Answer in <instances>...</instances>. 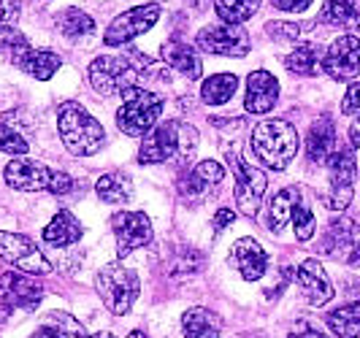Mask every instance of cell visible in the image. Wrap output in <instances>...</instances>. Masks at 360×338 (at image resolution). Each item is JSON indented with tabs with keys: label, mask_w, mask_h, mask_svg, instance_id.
<instances>
[{
	"label": "cell",
	"mask_w": 360,
	"mask_h": 338,
	"mask_svg": "<svg viewBox=\"0 0 360 338\" xmlns=\"http://www.w3.org/2000/svg\"><path fill=\"white\" fill-rule=\"evenodd\" d=\"M349 141H352V146H358L360 149V119L358 122H352V127H349Z\"/></svg>",
	"instance_id": "cell-43"
},
{
	"label": "cell",
	"mask_w": 360,
	"mask_h": 338,
	"mask_svg": "<svg viewBox=\"0 0 360 338\" xmlns=\"http://www.w3.org/2000/svg\"><path fill=\"white\" fill-rule=\"evenodd\" d=\"M92 338H114V336H111V333H95Z\"/></svg>",
	"instance_id": "cell-45"
},
{
	"label": "cell",
	"mask_w": 360,
	"mask_h": 338,
	"mask_svg": "<svg viewBox=\"0 0 360 338\" xmlns=\"http://www.w3.org/2000/svg\"><path fill=\"white\" fill-rule=\"evenodd\" d=\"M57 27L63 30V36L79 38V36H90L95 30V22L90 14L79 11V8H65L60 17H57Z\"/></svg>",
	"instance_id": "cell-35"
},
{
	"label": "cell",
	"mask_w": 360,
	"mask_h": 338,
	"mask_svg": "<svg viewBox=\"0 0 360 338\" xmlns=\"http://www.w3.org/2000/svg\"><path fill=\"white\" fill-rule=\"evenodd\" d=\"M333 146H336V130H333V122L323 117L317 119L307 136V155L311 162H328L330 155H333Z\"/></svg>",
	"instance_id": "cell-24"
},
{
	"label": "cell",
	"mask_w": 360,
	"mask_h": 338,
	"mask_svg": "<svg viewBox=\"0 0 360 338\" xmlns=\"http://www.w3.org/2000/svg\"><path fill=\"white\" fill-rule=\"evenodd\" d=\"M162 60L171 65V68H176L181 76H187V79H200V73H203V65H200V57L195 54V49L190 46V44H181V41H171V44H165L162 46Z\"/></svg>",
	"instance_id": "cell-25"
},
{
	"label": "cell",
	"mask_w": 360,
	"mask_h": 338,
	"mask_svg": "<svg viewBox=\"0 0 360 338\" xmlns=\"http://www.w3.org/2000/svg\"><path fill=\"white\" fill-rule=\"evenodd\" d=\"M225 178V168L214 160H200L195 168L184 171L179 176V193L184 197H200L209 193V187H214Z\"/></svg>",
	"instance_id": "cell-21"
},
{
	"label": "cell",
	"mask_w": 360,
	"mask_h": 338,
	"mask_svg": "<svg viewBox=\"0 0 360 338\" xmlns=\"http://www.w3.org/2000/svg\"><path fill=\"white\" fill-rule=\"evenodd\" d=\"M214 8L225 25H241L260 8V0H214Z\"/></svg>",
	"instance_id": "cell-34"
},
{
	"label": "cell",
	"mask_w": 360,
	"mask_h": 338,
	"mask_svg": "<svg viewBox=\"0 0 360 338\" xmlns=\"http://www.w3.org/2000/svg\"><path fill=\"white\" fill-rule=\"evenodd\" d=\"M285 65L298 76H314L323 68V49L317 44H301L295 52L288 54Z\"/></svg>",
	"instance_id": "cell-32"
},
{
	"label": "cell",
	"mask_w": 360,
	"mask_h": 338,
	"mask_svg": "<svg viewBox=\"0 0 360 338\" xmlns=\"http://www.w3.org/2000/svg\"><path fill=\"white\" fill-rule=\"evenodd\" d=\"M158 19H160V6L158 3L136 6V8L120 14V17L108 25L103 41H106V46H122L127 41H133V38H139L141 33H146L149 27H155Z\"/></svg>",
	"instance_id": "cell-12"
},
{
	"label": "cell",
	"mask_w": 360,
	"mask_h": 338,
	"mask_svg": "<svg viewBox=\"0 0 360 338\" xmlns=\"http://www.w3.org/2000/svg\"><path fill=\"white\" fill-rule=\"evenodd\" d=\"M231 263L238 268V273L247 282H257L269 268V254L255 238H238L231 249Z\"/></svg>",
	"instance_id": "cell-19"
},
{
	"label": "cell",
	"mask_w": 360,
	"mask_h": 338,
	"mask_svg": "<svg viewBox=\"0 0 360 338\" xmlns=\"http://www.w3.org/2000/svg\"><path fill=\"white\" fill-rule=\"evenodd\" d=\"M95 290L101 295V301L106 303V308L111 314L122 317L133 308V303L139 298V276L136 271L120 266V263H111V266L101 268L98 276H95Z\"/></svg>",
	"instance_id": "cell-6"
},
{
	"label": "cell",
	"mask_w": 360,
	"mask_h": 338,
	"mask_svg": "<svg viewBox=\"0 0 360 338\" xmlns=\"http://www.w3.org/2000/svg\"><path fill=\"white\" fill-rule=\"evenodd\" d=\"M44 298L41 285L30 279V273L22 271H8L0 276V308L11 311V308H33Z\"/></svg>",
	"instance_id": "cell-16"
},
{
	"label": "cell",
	"mask_w": 360,
	"mask_h": 338,
	"mask_svg": "<svg viewBox=\"0 0 360 338\" xmlns=\"http://www.w3.org/2000/svg\"><path fill=\"white\" fill-rule=\"evenodd\" d=\"M125 103L117 111V125L120 130L130 136V138H139V136H146L152 127L158 125L162 114V98L158 92L144 87H127L122 92Z\"/></svg>",
	"instance_id": "cell-5"
},
{
	"label": "cell",
	"mask_w": 360,
	"mask_h": 338,
	"mask_svg": "<svg viewBox=\"0 0 360 338\" xmlns=\"http://www.w3.org/2000/svg\"><path fill=\"white\" fill-rule=\"evenodd\" d=\"M0 257L30 276L52 273V266L44 257V252L36 247V241H30L27 235H19V233L0 230Z\"/></svg>",
	"instance_id": "cell-8"
},
{
	"label": "cell",
	"mask_w": 360,
	"mask_h": 338,
	"mask_svg": "<svg viewBox=\"0 0 360 338\" xmlns=\"http://www.w3.org/2000/svg\"><path fill=\"white\" fill-rule=\"evenodd\" d=\"M90 84L101 95H122L127 87H136L139 71L127 63V57H98L90 65Z\"/></svg>",
	"instance_id": "cell-10"
},
{
	"label": "cell",
	"mask_w": 360,
	"mask_h": 338,
	"mask_svg": "<svg viewBox=\"0 0 360 338\" xmlns=\"http://www.w3.org/2000/svg\"><path fill=\"white\" fill-rule=\"evenodd\" d=\"M323 22L333 27H355L360 22V0H325Z\"/></svg>",
	"instance_id": "cell-31"
},
{
	"label": "cell",
	"mask_w": 360,
	"mask_h": 338,
	"mask_svg": "<svg viewBox=\"0 0 360 338\" xmlns=\"http://www.w3.org/2000/svg\"><path fill=\"white\" fill-rule=\"evenodd\" d=\"M95 193L106 203H125L133 195V181H130L127 174H120V171L103 174V176L98 178V184H95Z\"/></svg>",
	"instance_id": "cell-30"
},
{
	"label": "cell",
	"mask_w": 360,
	"mask_h": 338,
	"mask_svg": "<svg viewBox=\"0 0 360 338\" xmlns=\"http://www.w3.org/2000/svg\"><path fill=\"white\" fill-rule=\"evenodd\" d=\"M33 338H90V336L82 327V322H76L71 314L49 311L46 320H44V327H38V333Z\"/></svg>",
	"instance_id": "cell-26"
},
{
	"label": "cell",
	"mask_w": 360,
	"mask_h": 338,
	"mask_svg": "<svg viewBox=\"0 0 360 338\" xmlns=\"http://www.w3.org/2000/svg\"><path fill=\"white\" fill-rule=\"evenodd\" d=\"M252 152L271 171H285L298 152V133L285 119H266L252 130Z\"/></svg>",
	"instance_id": "cell-3"
},
{
	"label": "cell",
	"mask_w": 360,
	"mask_h": 338,
	"mask_svg": "<svg viewBox=\"0 0 360 338\" xmlns=\"http://www.w3.org/2000/svg\"><path fill=\"white\" fill-rule=\"evenodd\" d=\"M325 322H328V327L339 338H358L360 336V301L333 308V311L325 317Z\"/></svg>",
	"instance_id": "cell-29"
},
{
	"label": "cell",
	"mask_w": 360,
	"mask_h": 338,
	"mask_svg": "<svg viewBox=\"0 0 360 338\" xmlns=\"http://www.w3.org/2000/svg\"><path fill=\"white\" fill-rule=\"evenodd\" d=\"M271 3L279 11H304V8H309L311 0H271Z\"/></svg>",
	"instance_id": "cell-41"
},
{
	"label": "cell",
	"mask_w": 360,
	"mask_h": 338,
	"mask_svg": "<svg viewBox=\"0 0 360 338\" xmlns=\"http://www.w3.org/2000/svg\"><path fill=\"white\" fill-rule=\"evenodd\" d=\"M274 38H282V41H298L301 38V27L298 25H285V22H269L266 25Z\"/></svg>",
	"instance_id": "cell-37"
},
{
	"label": "cell",
	"mask_w": 360,
	"mask_h": 338,
	"mask_svg": "<svg viewBox=\"0 0 360 338\" xmlns=\"http://www.w3.org/2000/svg\"><path fill=\"white\" fill-rule=\"evenodd\" d=\"M6 184L22 190V193H52V195H68L73 190V178L63 171H52L44 162L17 157L6 165Z\"/></svg>",
	"instance_id": "cell-4"
},
{
	"label": "cell",
	"mask_w": 360,
	"mask_h": 338,
	"mask_svg": "<svg viewBox=\"0 0 360 338\" xmlns=\"http://www.w3.org/2000/svg\"><path fill=\"white\" fill-rule=\"evenodd\" d=\"M298 200H301V193H298L295 187H285V190H279L276 195L271 197V206H269V228L274 233L285 230V225L292 219V209H295Z\"/></svg>",
	"instance_id": "cell-28"
},
{
	"label": "cell",
	"mask_w": 360,
	"mask_h": 338,
	"mask_svg": "<svg viewBox=\"0 0 360 338\" xmlns=\"http://www.w3.org/2000/svg\"><path fill=\"white\" fill-rule=\"evenodd\" d=\"M198 49L209 54H222V57H247L250 52V36L241 25H212L203 27L195 38Z\"/></svg>",
	"instance_id": "cell-13"
},
{
	"label": "cell",
	"mask_w": 360,
	"mask_h": 338,
	"mask_svg": "<svg viewBox=\"0 0 360 338\" xmlns=\"http://www.w3.org/2000/svg\"><path fill=\"white\" fill-rule=\"evenodd\" d=\"M82 233L84 228L71 212H57L52 222L44 228V241L49 247H71L82 238Z\"/></svg>",
	"instance_id": "cell-23"
},
{
	"label": "cell",
	"mask_w": 360,
	"mask_h": 338,
	"mask_svg": "<svg viewBox=\"0 0 360 338\" xmlns=\"http://www.w3.org/2000/svg\"><path fill=\"white\" fill-rule=\"evenodd\" d=\"M19 11H22L19 0H0V30L11 27L19 19Z\"/></svg>",
	"instance_id": "cell-38"
},
{
	"label": "cell",
	"mask_w": 360,
	"mask_h": 338,
	"mask_svg": "<svg viewBox=\"0 0 360 338\" xmlns=\"http://www.w3.org/2000/svg\"><path fill=\"white\" fill-rule=\"evenodd\" d=\"M127 338H149V336H146L144 330H133V333H130Z\"/></svg>",
	"instance_id": "cell-44"
},
{
	"label": "cell",
	"mask_w": 360,
	"mask_h": 338,
	"mask_svg": "<svg viewBox=\"0 0 360 338\" xmlns=\"http://www.w3.org/2000/svg\"><path fill=\"white\" fill-rule=\"evenodd\" d=\"M57 130H60L63 146L76 157L98 155L103 149V143H106L103 125L79 103H63L60 106V111H57Z\"/></svg>",
	"instance_id": "cell-2"
},
{
	"label": "cell",
	"mask_w": 360,
	"mask_h": 338,
	"mask_svg": "<svg viewBox=\"0 0 360 338\" xmlns=\"http://www.w3.org/2000/svg\"><path fill=\"white\" fill-rule=\"evenodd\" d=\"M236 89H238V76L236 73H214V76H209L203 82L200 98L209 106H222V103H228L233 98Z\"/></svg>",
	"instance_id": "cell-27"
},
{
	"label": "cell",
	"mask_w": 360,
	"mask_h": 338,
	"mask_svg": "<svg viewBox=\"0 0 360 338\" xmlns=\"http://www.w3.org/2000/svg\"><path fill=\"white\" fill-rule=\"evenodd\" d=\"M330 168V190L325 195V206L333 209V212H344L352 200V184H355V155L349 149H339L330 155L328 160Z\"/></svg>",
	"instance_id": "cell-11"
},
{
	"label": "cell",
	"mask_w": 360,
	"mask_h": 338,
	"mask_svg": "<svg viewBox=\"0 0 360 338\" xmlns=\"http://www.w3.org/2000/svg\"><path fill=\"white\" fill-rule=\"evenodd\" d=\"M292 225H295V238L298 241H309L314 235L317 222H314V214H311V209H309L304 200H298L295 209H292Z\"/></svg>",
	"instance_id": "cell-36"
},
{
	"label": "cell",
	"mask_w": 360,
	"mask_h": 338,
	"mask_svg": "<svg viewBox=\"0 0 360 338\" xmlns=\"http://www.w3.org/2000/svg\"><path fill=\"white\" fill-rule=\"evenodd\" d=\"M295 279H298V287H301V292H304V298H307L311 306H325V303L333 298V285H330V279H328V273H325L323 263H317V260H304L298 271H295Z\"/></svg>",
	"instance_id": "cell-18"
},
{
	"label": "cell",
	"mask_w": 360,
	"mask_h": 338,
	"mask_svg": "<svg viewBox=\"0 0 360 338\" xmlns=\"http://www.w3.org/2000/svg\"><path fill=\"white\" fill-rule=\"evenodd\" d=\"M181 333L184 338H217L222 333V320L203 306H193L181 317Z\"/></svg>",
	"instance_id": "cell-22"
},
{
	"label": "cell",
	"mask_w": 360,
	"mask_h": 338,
	"mask_svg": "<svg viewBox=\"0 0 360 338\" xmlns=\"http://www.w3.org/2000/svg\"><path fill=\"white\" fill-rule=\"evenodd\" d=\"M323 252L339 263H358L360 260V225L352 219H336L323 238Z\"/></svg>",
	"instance_id": "cell-17"
},
{
	"label": "cell",
	"mask_w": 360,
	"mask_h": 338,
	"mask_svg": "<svg viewBox=\"0 0 360 338\" xmlns=\"http://www.w3.org/2000/svg\"><path fill=\"white\" fill-rule=\"evenodd\" d=\"M342 111L349 114V117H358L360 114V82L347 89V95H344L342 100Z\"/></svg>",
	"instance_id": "cell-39"
},
{
	"label": "cell",
	"mask_w": 360,
	"mask_h": 338,
	"mask_svg": "<svg viewBox=\"0 0 360 338\" xmlns=\"http://www.w3.org/2000/svg\"><path fill=\"white\" fill-rule=\"evenodd\" d=\"M27 149H30V143H27L25 133H22L19 125L14 122V114L0 117V152L22 157V155H27Z\"/></svg>",
	"instance_id": "cell-33"
},
{
	"label": "cell",
	"mask_w": 360,
	"mask_h": 338,
	"mask_svg": "<svg viewBox=\"0 0 360 338\" xmlns=\"http://www.w3.org/2000/svg\"><path fill=\"white\" fill-rule=\"evenodd\" d=\"M111 230L117 235V254L127 257L130 252L152 244V222L144 212H120L111 216Z\"/></svg>",
	"instance_id": "cell-14"
},
{
	"label": "cell",
	"mask_w": 360,
	"mask_h": 338,
	"mask_svg": "<svg viewBox=\"0 0 360 338\" xmlns=\"http://www.w3.org/2000/svg\"><path fill=\"white\" fill-rule=\"evenodd\" d=\"M3 46L8 49L11 63L17 65L19 71H25L27 76H33V79H41V82L52 79L54 73L60 71V65H63L60 54L49 52V49H33L25 41V36H19L14 30H6L3 33Z\"/></svg>",
	"instance_id": "cell-7"
},
{
	"label": "cell",
	"mask_w": 360,
	"mask_h": 338,
	"mask_svg": "<svg viewBox=\"0 0 360 338\" xmlns=\"http://www.w3.org/2000/svg\"><path fill=\"white\" fill-rule=\"evenodd\" d=\"M323 71L336 82H349L360 71V41L355 36H339L323 57Z\"/></svg>",
	"instance_id": "cell-15"
},
{
	"label": "cell",
	"mask_w": 360,
	"mask_h": 338,
	"mask_svg": "<svg viewBox=\"0 0 360 338\" xmlns=\"http://www.w3.org/2000/svg\"><path fill=\"white\" fill-rule=\"evenodd\" d=\"M228 162H231V168H233L236 174V190H233L236 203H238L241 214L255 216L257 209H260V200L266 195L269 178H266V174L260 168L250 165L241 155H228Z\"/></svg>",
	"instance_id": "cell-9"
},
{
	"label": "cell",
	"mask_w": 360,
	"mask_h": 338,
	"mask_svg": "<svg viewBox=\"0 0 360 338\" xmlns=\"http://www.w3.org/2000/svg\"><path fill=\"white\" fill-rule=\"evenodd\" d=\"M198 146V130L184 122H162L152 127L141 141L139 162L141 165H158V162L181 160L187 162L195 155Z\"/></svg>",
	"instance_id": "cell-1"
},
{
	"label": "cell",
	"mask_w": 360,
	"mask_h": 338,
	"mask_svg": "<svg viewBox=\"0 0 360 338\" xmlns=\"http://www.w3.org/2000/svg\"><path fill=\"white\" fill-rule=\"evenodd\" d=\"M233 219H236V214L231 212V209H219V212L214 214V233L225 230V228H228Z\"/></svg>",
	"instance_id": "cell-42"
},
{
	"label": "cell",
	"mask_w": 360,
	"mask_h": 338,
	"mask_svg": "<svg viewBox=\"0 0 360 338\" xmlns=\"http://www.w3.org/2000/svg\"><path fill=\"white\" fill-rule=\"evenodd\" d=\"M279 100V82L269 71H252L247 79L244 106L250 114H269Z\"/></svg>",
	"instance_id": "cell-20"
},
{
	"label": "cell",
	"mask_w": 360,
	"mask_h": 338,
	"mask_svg": "<svg viewBox=\"0 0 360 338\" xmlns=\"http://www.w3.org/2000/svg\"><path fill=\"white\" fill-rule=\"evenodd\" d=\"M288 338H328V336H325L320 327H314L311 322L301 320L298 325H295V327H292V330H290Z\"/></svg>",
	"instance_id": "cell-40"
}]
</instances>
